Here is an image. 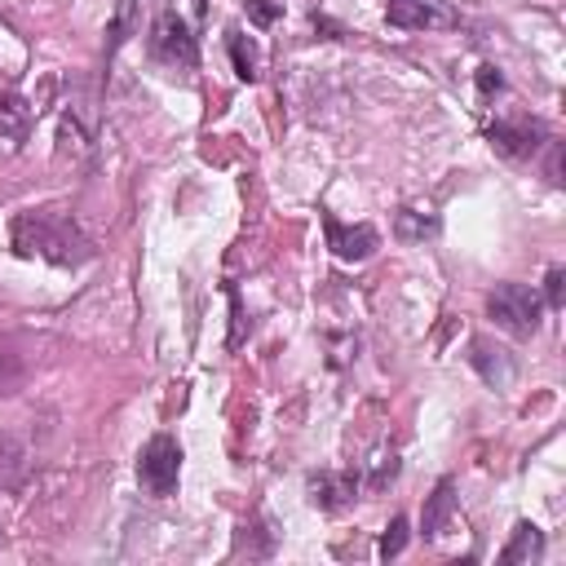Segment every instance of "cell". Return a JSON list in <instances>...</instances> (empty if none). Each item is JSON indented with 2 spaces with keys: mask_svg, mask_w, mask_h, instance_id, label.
Instances as JSON below:
<instances>
[{
  "mask_svg": "<svg viewBox=\"0 0 566 566\" xmlns=\"http://www.w3.org/2000/svg\"><path fill=\"white\" fill-rule=\"evenodd\" d=\"M9 243L18 256L27 261H49V265H84L93 256L88 239L80 234V226L57 212V208H27L13 217L9 226Z\"/></svg>",
  "mask_w": 566,
  "mask_h": 566,
  "instance_id": "6da1fadb",
  "label": "cell"
},
{
  "mask_svg": "<svg viewBox=\"0 0 566 566\" xmlns=\"http://www.w3.org/2000/svg\"><path fill=\"white\" fill-rule=\"evenodd\" d=\"M486 314L509 336H535L539 318H544V301L526 283H495L491 296H486Z\"/></svg>",
  "mask_w": 566,
  "mask_h": 566,
  "instance_id": "7a4b0ae2",
  "label": "cell"
},
{
  "mask_svg": "<svg viewBox=\"0 0 566 566\" xmlns=\"http://www.w3.org/2000/svg\"><path fill=\"white\" fill-rule=\"evenodd\" d=\"M177 478H181V447H177V438H168V433H155L146 447H142V455H137V482L150 491V495H172L177 491Z\"/></svg>",
  "mask_w": 566,
  "mask_h": 566,
  "instance_id": "3957f363",
  "label": "cell"
},
{
  "mask_svg": "<svg viewBox=\"0 0 566 566\" xmlns=\"http://www.w3.org/2000/svg\"><path fill=\"white\" fill-rule=\"evenodd\" d=\"M150 49H155V57L159 62H168V66H195V35H190V27L177 18V13H159L155 18V31H150Z\"/></svg>",
  "mask_w": 566,
  "mask_h": 566,
  "instance_id": "277c9868",
  "label": "cell"
},
{
  "mask_svg": "<svg viewBox=\"0 0 566 566\" xmlns=\"http://www.w3.org/2000/svg\"><path fill=\"white\" fill-rule=\"evenodd\" d=\"M486 137H491V146H495L500 155H509V159H531V155L544 146V128H539L535 119H495V124L486 128Z\"/></svg>",
  "mask_w": 566,
  "mask_h": 566,
  "instance_id": "5b68a950",
  "label": "cell"
},
{
  "mask_svg": "<svg viewBox=\"0 0 566 566\" xmlns=\"http://www.w3.org/2000/svg\"><path fill=\"white\" fill-rule=\"evenodd\" d=\"M323 226H327L332 256H340V261H367L376 252V230L371 226H340L336 217H323Z\"/></svg>",
  "mask_w": 566,
  "mask_h": 566,
  "instance_id": "8992f818",
  "label": "cell"
},
{
  "mask_svg": "<svg viewBox=\"0 0 566 566\" xmlns=\"http://www.w3.org/2000/svg\"><path fill=\"white\" fill-rule=\"evenodd\" d=\"M354 495H358V478L354 473H314L310 478V500L323 513H336V509L354 504Z\"/></svg>",
  "mask_w": 566,
  "mask_h": 566,
  "instance_id": "52a82bcc",
  "label": "cell"
},
{
  "mask_svg": "<svg viewBox=\"0 0 566 566\" xmlns=\"http://www.w3.org/2000/svg\"><path fill=\"white\" fill-rule=\"evenodd\" d=\"M469 363H473L478 376H482L486 385H495V389H504V385L513 380V354L500 349V345H491V340H473V345H469Z\"/></svg>",
  "mask_w": 566,
  "mask_h": 566,
  "instance_id": "ba28073f",
  "label": "cell"
},
{
  "mask_svg": "<svg viewBox=\"0 0 566 566\" xmlns=\"http://www.w3.org/2000/svg\"><path fill=\"white\" fill-rule=\"evenodd\" d=\"M451 517H455V486H451V478H442V482L433 486V495L424 500V517H420L424 539H438V535L451 526Z\"/></svg>",
  "mask_w": 566,
  "mask_h": 566,
  "instance_id": "9c48e42d",
  "label": "cell"
},
{
  "mask_svg": "<svg viewBox=\"0 0 566 566\" xmlns=\"http://www.w3.org/2000/svg\"><path fill=\"white\" fill-rule=\"evenodd\" d=\"M385 18H389V27H402V31H416V27H433V22H447V13H442L433 0H389Z\"/></svg>",
  "mask_w": 566,
  "mask_h": 566,
  "instance_id": "30bf717a",
  "label": "cell"
},
{
  "mask_svg": "<svg viewBox=\"0 0 566 566\" xmlns=\"http://www.w3.org/2000/svg\"><path fill=\"white\" fill-rule=\"evenodd\" d=\"M544 557V531L535 522H517L513 526V539L500 548V562L504 566H517V562H539Z\"/></svg>",
  "mask_w": 566,
  "mask_h": 566,
  "instance_id": "8fae6325",
  "label": "cell"
},
{
  "mask_svg": "<svg viewBox=\"0 0 566 566\" xmlns=\"http://www.w3.org/2000/svg\"><path fill=\"white\" fill-rule=\"evenodd\" d=\"M27 473V442L18 433H0V491H13Z\"/></svg>",
  "mask_w": 566,
  "mask_h": 566,
  "instance_id": "7c38bea8",
  "label": "cell"
},
{
  "mask_svg": "<svg viewBox=\"0 0 566 566\" xmlns=\"http://www.w3.org/2000/svg\"><path fill=\"white\" fill-rule=\"evenodd\" d=\"M27 124H31L27 102H22V97H13V93H0V137L22 142V137H27Z\"/></svg>",
  "mask_w": 566,
  "mask_h": 566,
  "instance_id": "4fadbf2b",
  "label": "cell"
},
{
  "mask_svg": "<svg viewBox=\"0 0 566 566\" xmlns=\"http://www.w3.org/2000/svg\"><path fill=\"white\" fill-rule=\"evenodd\" d=\"M394 230H398V239H424V234H433L438 230V221L433 217H424V212H416V208H402L398 217H394Z\"/></svg>",
  "mask_w": 566,
  "mask_h": 566,
  "instance_id": "5bb4252c",
  "label": "cell"
},
{
  "mask_svg": "<svg viewBox=\"0 0 566 566\" xmlns=\"http://www.w3.org/2000/svg\"><path fill=\"white\" fill-rule=\"evenodd\" d=\"M230 57H234V75L252 84L256 80V53H252V44H243L239 31H230Z\"/></svg>",
  "mask_w": 566,
  "mask_h": 566,
  "instance_id": "9a60e30c",
  "label": "cell"
},
{
  "mask_svg": "<svg viewBox=\"0 0 566 566\" xmlns=\"http://www.w3.org/2000/svg\"><path fill=\"white\" fill-rule=\"evenodd\" d=\"M243 13L252 27H274L283 13V0H243Z\"/></svg>",
  "mask_w": 566,
  "mask_h": 566,
  "instance_id": "2e32d148",
  "label": "cell"
},
{
  "mask_svg": "<svg viewBox=\"0 0 566 566\" xmlns=\"http://www.w3.org/2000/svg\"><path fill=\"white\" fill-rule=\"evenodd\" d=\"M402 544H407V517H394L385 526V535H380V557H398Z\"/></svg>",
  "mask_w": 566,
  "mask_h": 566,
  "instance_id": "e0dca14e",
  "label": "cell"
},
{
  "mask_svg": "<svg viewBox=\"0 0 566 566\" xmlns=\"http://www.w3.org/2000/svg\"><path fill=\"white\" fill-rule=\"evenodd\" d=\"M18 376H22V363H18V354L0 345V394H9V389L18 385Z\"/></svg>",
  "mask_w": 566,
  "mask_h": 566,
  "instance_id": "ac0fdd59",
  "label": "cell"
},
{
  "mask_svg": "<svg viewBox=\"0 0 566 566\" xmlns=\"http://www.w3.org/2000/svg\"><path fill=\"white\" fill-rule=\"evenodd\" d=\"M478 88L491 97V93H500L504 88V80H500V71L495 66H478Z\"/></svg>",
  "mask_w": 566,
  "mask_h": 566,
  "instance_id": "d6986e66",
  "label": "cell"
},
{
  "mask_svg": "<svg viewBox=\"0 0 566 566\" xmlns=\"http://www.w3.org/2000/svg\"><path fill=\"white\" fill-rule=\"evenodd\" d=\"M562 283H566V270H548V305L553 310L562 305Z\"/></svg>",
  "mask_w": 566,
  "mask_h": 566,
  "instance_id": "ffe728a7",
  "label": "cell"
}]
</instances>
